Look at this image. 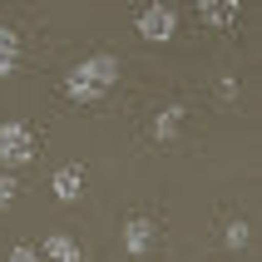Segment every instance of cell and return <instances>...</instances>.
<instances>
[{"label": "cell", "instance_id": "1", "mask_svg": "<svg viewBox=\"0 0 262 262\" xmlns=\"http://www.w3.org/2000/svg\"><path fill=\"white\" fill-rule=\"evenodd\" d=\"M119 74H124L119 55H109V50H99V55H84L70 74H64V94H70L74 104H99L104 94L119 84Z\"/></svg>", "mask_w": 262, "mask_h": 262}, {"label": "cell", "instance_id": "2", "mask_svg": "<svg viewBox=\"0 0 262 262\" xmlns=\"http://www.w3.org/2000/svg\"><path fill=\"white\" fill-rule=\"evenodd\" d=\"M35 154H40V144H35V129L25 119H0V173L25 168Z\"/></svg>", "mask_w": 262, "mask_h": 262}, {"label": "cell", "instance_id": "3", "mask_svg": "<svg viewBox=\"0 0 262 262\" xmlns=\"http://www.w3.org/2000/svg\"><path fill=\"white\" fill-rule=\"evenodd\" d=\"M134 30L144 40H154V45H168L178 35V5H144L139 20H134Z\"/></svg>", "mask_w": 262, "mask_h": 262}, {"label": "cell", "instance_id": "4", "mask_svg": "<svg viewBox=\"0 0 262 262\" xmlns=\"http://www.w3.org/2000/svg\"><path fill=\"white\" fill-rule=\"evenodd\" d=\"M119 237H124V252H129V257H148L154 243H159V223L154 218H129L119 228Z\"/></svg>", "mask_w": 262, "mask_h": 262}, {"label": "cell", "instance_id": "5", "mask_svg": "<svg viewBox=\"0 0 262 262\" xmlns=\"http://www.w3.org/2000/svg\"><path fill=\"white\" fill-rule=\"evenodd\" d=\"M50 193H55L59 203H79V193H84V168H79V163H59L55 178H50Z\"/></svg>", "mask_w": 262, "mask_h": 262}, {"label": "cell", "instance_id": "6", "mask_svg": "<svg viewBox=\"0 0 262 262\" xmlns=\"http://www.w3.org/2000/svg\"><path fill=\"white\" fill-rule=\"evenodd\" d=\"M183 114H188L183 104H163L159 114H154V139L159 144H173L178 134H183Z\"/></svg>", "mask_w": 262, "mask_h": 262}, {"label": "cell", "instance_id": "7", "mask_svg": "<svg viewBox=\"0 0 262 262\" xmlns=\"http://www.w3.org/2000/svg\"><path fill=\"white\" fill-rule=\"evenodd\" d=\"M15 70H20V30L0 25V79H10Z\"/></svg>", "mask_w": 262, "mask_h": 262}, {"label": "cell", "instance_id": "8", "mask_svg": "<svg viewBox=\"0 0 262 262\" xmlns=\"http://www.w3.org/2000/svg\"><path fill=\"white\" fill-rule=\"evenodd\" d=\"M40 257H50V262H79V243H74L70 233H50L40 243Z\"/></svg>", "mask_w": 262, "mask_h": 262}, {"label": "cell", "instance_id": "9", "mask_svg": "<svg viewBox=\"0 0 262 262\" xmlns=\"http://www.w3.org/2000/svg\"><path fill=\"white\" fill-rule=\"evenodd\" d=\"M198 20H208V25H237V0H198Z\"/></svg>", "mask_w": 262, "mask_h": 262}, {"label": "cell", "instance_id": "10", "mask_svg": "<svg viewBox=\"0 0 262 262\" xmlns=\"http://www.w3.org/2000/svg\"><path fill=\"white\" fill-rule=\"evenodd\" d=\"M223 243H228V252H243L252 243V223H243V218H233L228 228H223Z\"/></svg>", "mask_w": 262, "mask_h": 262}, {"label": "cell", "instance_id": "11", "mask_svg": "<svg viewBox=\"0 0 262 262\" xmlns=\"http://www.w3.org/2000/svg\"><path fill=\"white\" fill-rule=\"evenodd\" d=\"M15 193H20L15 173H0V208H10V203H15Z\"/></svg>", "mask_w": 262, "mask_h": 262}, {"label": "cell", "instance_id": "12", "mask_svg": "<svg viewBox=\"0 0 262 262\" xmlns=\"http://www.w3.org/2000/svg\"><path fill=\"white\" fill-rule=\"evenodd\" d=\"M5 262H40V248L20 243V248H10V257H5Z\"/></svg>", "mask_w": 262, "mask_h": 262}, {"label": "cell", "instance_id": "13", "mask_svg": "<svg viewBox=\"0 0 262 262\" xmlns=\"http://www.w3.org/2000/svg\"><path fill=\"white\" fill-rule=\"evenodd\" d=\"M218 94H223V99H237V79H233V74H223V79H218Z\"/></svg>", "mask_w": 262, "mask_h": 262}]
</instances>
